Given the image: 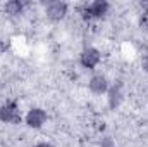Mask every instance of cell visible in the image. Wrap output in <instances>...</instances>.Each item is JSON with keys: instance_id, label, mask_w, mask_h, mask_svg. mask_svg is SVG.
<instances>
[{"instance_id": "6da1fadb", "label": "cell", "mask_w": 148, "mask_h": 147, "mask_svg": "<svg viewBox=\"0 0 148 147\" xmlns=\"http://www.w3.org/2000/svg\"><path fill=\"white\" fill-rule=\"evenodd\" d=\"M100 61H102V54H100V50L95 49V47L84 49V50L81 52V55H79V62H81V66L86 68V69H95V68L100 64Z\"/></svg>"}, {"instance_id": "7a4b0ae2", "label": "cell", "mask_w": 148, "mask_h": 147, "mask_svg": "<svg viewBox=\"0 0 148 147\" xmlns=\"http://www.w3.org/2000/svg\"><path fill=\"white\" fill-rule=\"evenodd\" d=\"M0 121L2 123H10L16 125L21 121V111L16 102H7L0 107Z\"/></svg>"}, {"instance_id": "3957f363", "label": "cell", "mask_w": 148, "mask_h": 147, "mask_svg": "<svg viewBox=\"0 0 148 147\" xmlns=\"http://www.w3.org/2000/svg\"><path fill=\"white\" fill-rule=\"evenodd\" d=\"M88 88H90V92L95 94V95H103V94L109 92L110 83H109L107 76H103V74H93V76L90 78V81H88Z\"/></svg>"}, {"instance_id": "277c9868", "label": "cell", "mask_w": 148, "mask_h": 147, "mask_svg": "<svg viewBox=\"0 0 148 147\" xmlns=\"http://www.w3.org/2000/svg\"><path fill=\"white\" fill-rule=\"evenodd\" d=\"M124 101V87L121 81H115L114 85H110L109 92H107V102H109V107L115 109L122 104Z\"/></svg>"}, {"instance_id": "5b68a950", "label": "cell", "mask_w": 148, "mask_h": 147, "mask_svg": "<svg viewBox=\"0 0 148 147\" xmlns=\"http://www.w3.org/2000/svg\"><path fill=\"white\" fill-rule=\"evenodd\" d=\"M109 3L107 2H103V0H98V2H91V3H88L86 7H84V17H88V19H97V17H103L105 14H107V10H109Z\"/></svg>"}, {"instance_id": "8992f818", "label": "cell", "mask_w": 148, "mask_h": 147, "mask_svg": "<svg viewBox=\"0 0 148 147\" xmlns=\"http://www.w3.org/2000/svg\"><path fill=\"white\" fill-rule=\"evenodd\" d=\"M47 112L40 107H35V109H29L28 114L24 116V121L29 128H41L45 123H47Z\"/></svg>"}, {"instance_id": "52a82bcc", "label": "cell", "mask_w": 148, "mask_h": 147, "mask_svg": "<svg viewBox=\"0 0 148 147\" xmlns=\"http://www.w3.org/2000/svg\"><path fill=\"white\" fill-rule=\"evenodd\" d=\"M67 14V3L64 2H50L47 5V16L53 21H60Z\"/></svg>"}, {"instance_id": "ba28073f", "label": "cell", "mask_w": 148, "mask_h": 147, "mask_svg": "<svg viewBox=\"0 0 148 147\" xmlns=\"http://www.w3.org/2000/svg\"><path fill=\"white\" fill-rule=\"evenodd\" d=\"M5 10H7L9 14L16 16V14H19V12L23 10V3H21V2H9V3H5Z\"/></svg>"}, {"instance_id": "9c48e42d", "label": "cell", "mask_w": 148, "mask_h": 147, "mask_svg": "<svg viewBox=\"0 0 148 147\" xmlns=\"http://www.w3.org/2000/svg\"><path fill=\"white\" fill-rule=\"evenodd\" d=\"M102 147H115V144L110 137H105V139H102Z\"/></svg>"}, {"instance_id": "30bf717a", "label": "cell", "mask_w": 148, "mask_h": 147, "mask_svg": "<svg viewBox=\"0 0 148 147\" xmlns=\"http://www.w3.org/2000/svg\"><path fill=\"white\" fill-rule=\"evenodd\" d=\"M141 68L145 69V73H148V54L141 59Z\"/></svg>"}, {"instance_id": "8fae6325", "label": "cell", "mask_w": 148, "mask_h": 147, "mask_svg": "<svg viewBox=\"0 0 148 147\" xmlns=\"http://www.w3.org/2000/svg\"><path fill=\"white\" fill-rule=\"evenodd\" d=\"M141 26L148 30V14H143V17H141Z\"/></svg>"}, {"instance_id": "7c38bea8", "label": "cell", "mask_w": 148, "mask_h": 147, "mask_svg": "<svg viewBox=\"0 0 148 147\" xmlns=\"http://www.w3.org/2000/svg\"><path fill=\"white\" fill-rule=\"evenodd\" d=\"M36 147H52V146H50V144H38Z\"/></svg>"}]
</instances>
